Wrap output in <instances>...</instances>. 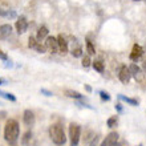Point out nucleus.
<instances>
[{"instance_id":"f03ea898","label":"nucleus","mask_w":146,"mask_h":146,"mask_svg":"<svg viewBox=\"0 0 146 146\" xmlns=\"http://www.w3.org/2000/svg\"><path fill=\"white\" fill-rule=\"evenodd\" d=\"M49 137L56 145L62 146L66 142V137L64 133V129L60 123H53L49 126Z\"/></svg>"},{"instance_id":"a878e982","label":"nucleus","mask_w":146,"mask_h":146,"mask_svg":"<svg viewBox=\"0 0 146 146\" xmlns=\"http://www.w3.org/2000/svg\"><path fill=\"white\" fill-rule=\"evenodd\" d=\"M98 141H100V137L94 135L92 138V141H90V143H89V146H98Z\"/></svg>"},{"instance_id":"c756f323","label":"nucleus","mask_w":146,"mask_h":146,"mask_svg":"<svg viewBox=\"0 0 146 146\" xmlns=\"http://www.w3.org/2000/svg\"><path fill=\"white\" fill-rule=\"evenodd\" d=\"M142 69H143V72L146 73V60L143 61V64H142Z\"/></svg>"},{"instance_id":"4be33fe9","label":"nucleus","mask_w":146,"mask_h":146,"mask_svg":"<svg viewBox=\"0 0 146 146\" xmlns=\"http://www.w3.org/2000/svg\"><path fill=\"white\" fill-rule=\"evenodd\" d=\"M37 40H36L35 37H33V36H31V37L28 38V46H29V48H33V49H35V46H36V44H37Z\"/></svg>"},{"instance_id":"7c9ffc66","label":"nucleus","mask_w":146,"mask_h":146,"mask_svg":"<svg viewBox=\"0 0 146 146\" xmlns=\"http://www.w3.org/2000/svg\"><path fill=\"white\" fill-rule=\"evenodd\" d=\"M115 108H117V110H118V111H121V110H122V108H121V105H117V106H115Z\"/></svg>"},{"instance_id":"dca6fc26","label":"nucleus","mask_w":146,"mask_h":146,"mask_svg":"<svg viewBox=\"0 0 146 146\" xmlns=\"http://www.w3.org/2000/svg\"><path fill=\"white\" fill-rule=\"evenodd\" d=\"M0 16H4V17H7V19H15L16 17V12L15 11H4V9H0Z\"/></svg>"},{"instance_id":"423d86ee","label":"nucleus","mask_w":146,"mask_h":146,"mask_svg":"<svg viewBox=\"0 0 146 146\" xmlns=\"http://www.w3.org/2000/svg\"><path fill=\"white\" fill-rule=\"evenodd\" d=\"M118 133L117 131H111V133H109L106 137H105V139L102 141V143H101L100 146H113L117 143V141H118Z\"/></svg>"},{"instance_id":"4468645a","label":"nucleus","mask_w":146,"mask_h":146,"mask_svg":"<svg viewBox=\"0 0 146 146\" xmlns=\"http://www.w3.org/2000/svg\"><path fill=\"white\" fill-rule=\"evenodd\" d=\"M118 98L119 100H122V101H125V102H127V104L131 105V106H138V104H139L138 100H135V98H130V97H125V96H122V94H119Z\"/></svg>"},{"instance_id":"473e14b6","label":"nucleus","mask_w":146,"mask_h":146,"mask_svg":"<svg viewBox=\"0 0 146 146\" xmlns=\"http://www.w3.org/2000/svg\"><path fill=\"white\" fill-rule=\"evenodd\" d=\"M113 146H121V145H119V143L117 142V143H115V145H113Z\"/></svg>"},{"instance_id":"0eeeda50","label":"nucleus","mask_w":146,"mask_h":146,"mask_svg":"<svg viewBox=\"0 0 146 146\" xmlns=\"http://www.w3.org/2000/svg\"><path fill=\"white\" fill-rule=\"evenodd\" d=\"M118 78H119V81H121V82H123V84H127V82L130 81L131 73H130V70H129V68H127L126 65L121 66L119 73H118Z\"/></svg>"},{"instance_id":"393cba45","label":"nucleus","mask_w":146,"mask_h":146,"mask_svg":"<svg viewBox=\"0 0 146 146\" xmlns=\"http://www.w3.org/2000/svg\"><path fill=\"white\" fill-rule=\"evenodd\" d=\"M92 65V61H90V57L89 56H84V58H82V66H85V68H88V66Z\"/></svg>"},{"instance_id":"aec40b11","label":"nucleus","mask_w":146,"mask_h":146,"mask_svg":"<svg viewBox=\"0 0 146 146\" xmlns=\"http://www.w3.org/2000/svg\"><path fill=\"white\" fill-rule=\"evenodd\" d=\"M118 123V117L117 115H111L110 118L108 119V126L109 127H115Z\"/></svg>"},{"instance_id":"f257e3e1","label":"nucleus","mask_w":146,"mask_h":146,"mask_svg":"<svg viewBox=\"0 0 146 146\" xmlns=\"http://www.w3.org/2000/svg\"><path fill=\"white\" fill-rule=\"evenodd\" d=\"M20 135V126L19 122L16 119H8L5 123V129H4V138L8 143L15 145L19 139Z\"/></svg>"},{"instance_id":"2eb2a0df","label":"nucleus","mask_w":146,"mask_h":146,"mask_svg":"<svg viewBox=\"0 0 146 146\" xmlns=\"http://www.w3.org/2000/svg\"><path fill=\"white\" fill-rule=\"evenodd\" d=\"M65 94L68 97H70V98H76V100H81V98H84V96H82L81 93L76 92V90H70V89H66Z\"/></svg>"},{"instance_id":"f8f14e48","label":"nucleus","mask_w":146,"mask_h":146,"mask_svg":"<svg viewBox=\"0 0 146 146\" xmlns=\"http://www.w3.org/2000/svg\"><path fill=\"white\" fill-rule=\"evenodd\" d=\"M48 32L49 31H48V28L46 27H44V25L38 28V31H37V35H36V40H37L38 42H41L44 38L48 37Z\"/></svg>"},{"instance_id":"412c9836","label":"nucleus","mask_w":146,"mask_h":146,"mask_svg":"<svg viewBox=\"0 0 146 146\" xmlns=\"http://www.w3.org/2000/svg\"><path fill=\"white\" fill-rule=\"evenodd\" d=\"M35 49L37 50L38 53H45V50H46V46L45 45H42L41 42H37L35 46Z\"/></svg>"},{"instance_id":"39448f33","label":"nucleus","mask_w":146,"mask_h":146,"mask_svg":"<svg viewBox=\"0 0 146 146\" xmlns=\"http://www.w3.org/2000/svg\"><path fill=\"white\" fill-rule=\"evenodd\" d=\"M15 27H16V31H17V33H19V35L25 33V31L28 29V21H27V19H25L24 16H20L19 19L16 20Z\"/></svg>"},{"instance_id":"5701e85b","label":"nucleus","mask_w":146,"mask_h":146,"mask_svg":"<svg viewBox=\"0 0 146 146\" xmlns=\"http://www.w3.org/2000/svg\"><path fill=\"white\" fill-rule=\"evenodd\" d=\"M29 139H32V131H27V133L24 134L23 143H24V145H28V141H29Z\"/></svg>"},{"instance_id":"72a5a7b5","label":"nucleus","mask_w":146,"mask_h":146,"mask_svg":"<svg viewBox=\"0 0 146 146\" xmlns=\"http://www.w3.org/2000/svg\"><path fill=\"white\" fill-rule=\"evenodd\" d=\"M1 84H3V80H1V78H0V85H1Z\"/></svg>"},{"instance_id":"c85d7f7f","label":"nucleus","mask_w":146,"mask_h":146,"mask_svg":"<svg viewBox=\"0 0 146 146\" xmlns=\"http://www.w3.org/2000/svg\"><path fill=\"white\" fill-rule=\"evenodd\" d=\"M40 92H41V93H44L45 96H52V94H53V93H52V92H49V90H46V89H41Z\"/></svg>"},{"instance_id":"f3484780","label":"nucleus","mask_w":146,"mask_h":146,"mask_svg":"<svg viewBox=\"0 0 146 146\" xmlns=\"http://www.w3.org/2000/svg\"><path fill=\"white\" fill-rule=\"evenodd\" d=\"M92 65H93V68L97 70L98 73H102L104 72V69H105V66H104V62L102 61H94V62H92Z\"/></svg>"},{"instance_id":"f704fd0d","label":"nucleus","mask_w":146,"mask_h":146,"mask_svg":"<svg viewBox=\"0 0 146 146\" xmlns=\"http://www.w3.org/2000/svg\"><path fill=\"white\" fill-rule=\"evenodd\" d=\"M138 146H142V145H138Z\"/></svg>"},{"instance_id":"1a4fd4ad","label":"nucleus","mask_w":146,"mask_h":146,"mask_svg":"<svg viewBox=\"0 0 146 146\" xmlns=\"http://www.w3.org/2000/svg\"><path fill=\"white\" fill-rule=\"evenodd\" d=\"M12 35V27L11 24H3L0 27V40H7Z\"/></svg>"},{"instance_id":"6ab92c4d","label":"nucleus","mask_w":146,"mask_h":146,"mask_svg":"<svg viewBox=\"0 0 146 146\" xmlns=\"http://www.w3.org/2000/svg\"><path fill=\"white\" fill-rule=\"evenodd\" d=\"M0 97H3V98H5L8 101H16V97L12 93H7V92H3V90H0Z\"/></svg>"},{"instance_id":"20e7f679","label":"nucleus","mask_w":146,"mask_h":146,"mask_svg":"<svg viewBox=\"0 0 146 146\" xmlns=\"http://www.w3.org/2000/svg\"><path fill=\"white\" fill-rule=\"evenodd\" d=\"M45 46H46V49L49 50L50 53H57L58 52L57 38L53 37V36H48V37L45 38Z\"/></svg>"},{"instance_id":"6e6552de","label":"nucleus","mask_w":146,"mask_h":146,"mask_svg":"<svg viewBox=\"0 0 146 146\" xmlns=\"http://www.w3.org/2000/svg\"><path fill=\"white\" fill-rule=\"evenodd\" d=\"M142 54H143L142 46L138 45V44H134L133 49H131V53H130V60L131 61H138L139 58L142 57Z\"/></svg>"},{"instance_id":"7ed1b4c3","label":"nucleus","mask_w":146,"mask_h":146,"mask_svg":"<svg viewBox=\"0 0 146 146\" xmlns=\"http://www.w3.org/2000/svg\"><path fill=\"white\" fill-rule=\"evenodd\" d=\"M81 137V127L78 123H70L69 125V139L70 146H77L80 142Z\"/></svg>"},{"instance_id":"a211bd4d","label":"nucleus","mask_w":146,"mask_h":146,"mask_svg":"<svg viewBox=\"0 0 146 146\" xmlns=\"http://www.w3.org/2000/svg\"><path fill=\"white\" fill-rule=\"evenodd\" d=\"M86 52L89 53V56H93L96 53V48H94V45H93V42L90 40H86Z\"/></svg>"},{"instance_id":"9d476101","label":"nucleus","mask_w":146,"mask_h":146,"mask_svg":"<svg viewBox=\"0 0 146 146\" xmlns=\"http://www.w3.org/2000/svg\"><path fill=\"white\" fill-rule=\"evenodd\" d=\"M23 121L25 123V126H33L35 125V114H33V111H31L29 109L24 111V115H23Z\"/></svg>"},{"instance_id":"cd10ccee","label":"nucleus","mask_w":146,"mask_h":146,"mask_svg":"<svg viewBox=\"0 0 146 146\" xmlns=\"http://www.w3.org/2000/svg\"><path fill=\"white\" fill-rule=\"evenodd\" d=\"M0 58H1L3 61H8V56H7V53H4L3 50H0Z\"/></svg>"},{"instance_id":"2f4dec72","label":"nucleus","mask_w":146,"mask_h":146,"mask_svg":"<svg viewBox=\"0 0 146 146\" xmlns=\"http://www.w3.org/2000/svg\"><path fill=\"white\" fill-rule=\"evenodd\" d=\"M85 88H86V90H88V92H90V90H92V88H90V86H89V85H86V86H85Z\"/></svg>"},{"instance_id":"bb28decb","label":"nucleus","mask_w":146,"mask_h":146,"mask_svg":"<svg viewBox=\"0 0 146 146\" xmlns=\"http://www.w3.org/2000/svg\"><path fill=\"white\" fill-rule=\"evenodd\" d=\"M100 97H101V100H105V101L110 100V96H109L106 92H104V90H101V92H100Z\"/></svg>"},{"instance_id":"b1692460","label":"nucleus","mask_w":146,"mask_h":146,"mask_svg":"<svg viewBox=\"0 0 146 146\" xmlns=\"http://www.w3.org/2000/svg\"><path fill=\"white\" fill-rule=\"evenodd\" d=\"M70 53H72L73 57H81V56H82V49H81V48H76V49H73Z\"/></svg>"},{"instance_id":"ddd939ff","label":"nucleus","mask_w":146,"mask_h":146,"mask_svg":"<svg viewBox=\"0 0 146 146\" xmlns=\"http://www.w3.org/2000/svg\"><path fill=\"white\" fill-rule=\"evenodd\" d=\"M129 70H130L131 76L134 77L135 80H137V78H139V77H141V68H139L138 65H135V64H131V65L129 66Z\"/></svg>"},{"instance_id":"9b49d317","label":"nucleus","mask_w":146,"mask_h":146,"mask_svg":"<svg viewBox=\"0 0 146 146\" xmlns=\"http://www.w3.org/2000/svg\"><path fill=\"white\" fill-rule=\"evenodd\" d=\"M57 42H58V50H60V53H62V54L68 53V42H66L65 37L62 35H58Z\"/></svg>"}]
</instances>
